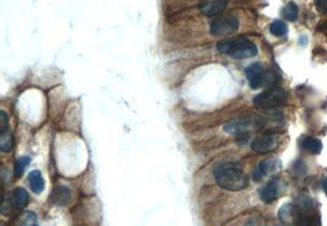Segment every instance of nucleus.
I'll return each mask as SVG.
<instances>
[{"instance_id":"1","label":"nucleus","mask_w":327,"mask_h":226,"mask_svg":"<svg viewBox=\"0 0 327 226\" xmlns=\"http://www.w3.org/2000/svg\"><path fill=\"white\" fill-rule=\"evenodd\" d=\"M214 179L218 186L229 191H240L249 184V179L243 170L229 164L219 165L214 170Z\"/></svg>"},{"instance_id":"2","label":"nucleus","mask_w":327,"mask_h":226,"mask_svg":"<svg viewBox=\"0 0 327 226\" xmlns=\"http://www.w3.org/2000/svg\"><path fill=\"white\" fill-rule=\"evenodd\" d=\"M217 49L218 52L236 58V59H247L257 54L256 45L245 37L222 40L217 44Z\"/></svg>"},{"instance_id":"3","label":"nucleus","mask_w":327,"mask_h":226,"mask_svg":"<svg viewBox=\"0 0 327 226\" xmlns=\"http://www.w3.org/2000/svg\"><path fill=\"white\" fill-rule=\"evenodd\" d=\"M286 99H287V93L282 88L275 87L257 95L254 98V104L257 108H276L285 104Z\"/></svg>"},{"instance_id":"4","label":"nucleus","mask_w":327,"mask_h":226,"mask_svg":"<svg viewBox=\"0 0 327 226\" xmlns=\"http://www.w3.org/2000/svg\"><path fill=\"white\" fill-rule=\"evenodd\" d=\"M239 21L233 15L216 16L211 22V33L213 35H228L238 30Z\"/></svg>"},{"instance_id":"5","label":"nucleus","mask_w":327,"mask_h":226,"mask_svg":"<svg viewBox=\"0 0 327 226\" xmlns=\"http://www.w3.org/2000/svg\"><path fill=\"white\" fill-rule=\"evenodd\" d=\"M259 128H261V121H260L259 118H255V116H243V118H237L234 120L229 121L224 129L228 133L237 134L245 133V132L257 129Z\"/></svg>"},{"instance_id":"6","label":"nucleus","mask_w":327,"mask_h":226,"mask_svg":"<svg viewBox=\"0 0 327 226\" xmlns=\"http://www.w3.org/2000/svg\"><path fill=\"white\" fill-rule=\"evenodd\" d=\"M278 144V138L276 134L272 133H265L260 134L256 138L252 139L251 142V149L255 153L264 154L267 152L273 151V149L277 147Z\"/></svg>"},{"instance_id":"7","label":"nucleus","mask_w":327,"mask_h":226,"mask_svg":"<svg viewBox=\"0 0 327 226\" xmlns=\"http://www.w3.org/2000/svg\"><path fill=\"white\" fill-rule=\"evenodd\" d=\"M228 0H201L199 9L206 16H217L227 7Z\"/></svg>"},{"instance_id":"8","label":"nucleus","mask_w":327,"mask_h":226,"mask_svg":"<svg viewBox=\"0 0 327 226\" xmlns=\"http://www.w3.org/2000/svg\"><path fill=\"white\" fill-rule=\"evenodd\" d=\"M278 166H280V162H278V161H276V159H273V158L266 159V161H261V162H260L259 166H257L256 171H255L254 179L255 180H261L262 177L265 176V175L271 174L272 171H275V170L277 169Z\"/></svg>"},{"instance_id":"9","label":"nucleus","mask_w":327,"mask_h":226,"mask_svg":"<svg viewBox=\"0 0 327 226\" xmlns=\"http://www.w3.org/2000/svg\"><path fill=\"white\" fill-rule=\"evenodd\" d=\"M277 81V75L275 72H271V71H264L259 77L255 81L250 82V87L252 90H257V88L265 87V86L273 85V83Z\"/></svg>"},{"instance_id":"10","label":"nucleus","mask_w":327,"mask_h":226,"mask_svg":"<svg viewBox=\"0 0 327 226\" xmlns=\"http://www.w3.org/2000/svg\"><path fill=\"white\" fill-rule=\"evenodd\" d=\"M11 204L17 209H24L29 204V194L26 190L17 187L11 194Z\"/></svg>"},{"instance_id":"11","label":"nucleus","mask_w":327,"mask_h":226,"mask_svg":"<svg viewBox=\"0 0 327 226\" xmlns=\"http://www.w3.org/2000/svg\"><path fill=\"white\" fill-rule=\"evenodd\" d=\"M277 197H278L277 181H271L270 184L266 185V186L262 187L261 191H260V198L266 203L273 202L275 199H277Z\"/></svg>"},{"instance_id":"12","label":"nucleus","mask_w":327,"mask_h":226,"mask_svg":"<svg viewBox=\"0 0 327 226\" xmlns=\"http://www.w3.org/2000/svg\"><path fill=\"white\" fill-rule=\"evenodd\" d=\"M29 181L31 189H32V191L35 192V194H42L43 190H44L45 184L41 171H38V170H33V171H31L29 175Z\"/></svg>"},{"instance_id":"13","label":"nucleus","mask_w":327,"mask_h":226,"mask_svg":"<svg viewBox=\"0 0 327 226\" xmlns=\"http://www.w3.org/2000/svg\"><path fill=\"white\" fill-rule=\"evenodd\" d=\"M300 146L303 147V149H305L311 154L320 153L321 149H323V143L319 139L313 138V137H303L300 139Z\"/></svg>"},{"instance_id":"14","label":"nucleus","mask_w":327,"mask_h":226,"mask_svg":"<svg viewBox=\"0 0 327 226\" xmlns=\"http://www.w3.org/2000/svg\"><path fill=\"white\" fill-rule=\"evenodd\" d=\"M69 199H70V191H69L66 187L60 186L53 191L52 200L55 203V204L64 205L69 202Z\"/></svg>"},{"instance_id":"15","label":"nucleus","mask_w":327,"mask_h":226,"mask_svg":"<svg viewBox=\"0 0 327 226\" xmlns=\"http://www.w3.org/2000/svg\"><path fill=\"white\" fill-rule=\"evenodd\" d=\"M298 12H299L298 5L295 4V2L290 1L282 9V16L285 17L286 20H288V21H294V20H297L298 17Z\"/></svg>"},{"instance_id":"16","label":"nucleus","mask_w":327,"mask_h":226,"mask_svg":"<svg viewBox=\"0 0 327 226\" xmlns=\"http://www.w3.org/2000/svg\"><path fill=\"white\" fill-rule=\"evenodd\" d=\"M12 147H14V138H12L11 132L6 131L1 132V136H0V149L2 152H9L11 151Z\"/></svg>"},{"instance_id":"17","label":"nucleus","mask_w":327,"mask_h":226,"mask_svg":"<svg viewBox=\"0 0 327 226\" xmlns=\"http://www.w3.org/2000/svg\"><path fill=\"white\" fill-rule=\"evenodd\" d=\"M264 71V66L261 64H252L247 66L246 70H245V73H246V78L249 80V82H252V81L256 80Z\"/></svg>"},{"instance_id":"18","label":"nucleus","mask_w":327,"mask_h":226,"mask_svg":"<svg viewBox=\"0 0 327 226\" xmlns=\"http://www.w3.org/2000/svg\"><path fill=\"white\" fill-rule=\"evenodd\" d=\"M270 31L273 35H276V37H283V35L287 34L288 29L285 22L281 21V20H276V21H273L272 24H271Z\"/></svg>"},{"instance_id":"19","label":"nucleus","mask_w":327,"mask_h":226,"mask_svg":"<svg viewBox=\"0 0 327 226\" xmlns=\"http://www.w3.org/2000/svg\"><path fill=\"white\" fill-rule=\"evenodd\" d=\"M16 226H36V214L32 212H26L17 219Z\"/></svg>"},{"instance_id":"20","label":"nucleus","mask_w":327,"mask_h":226,"mask_svg":"<svg viewBox=\"0 0 327 226\" xmlns=\"http://www.w3.org/2000/svg\"><path fill=\"white\" fill-rule=\"evenodd\" d=\"M30 158H27V157H22V158L17 159L16 162H15V176H22V174H24L25 169H26L27 165L30 164Z\"/></svg>"},{"instance_id":"21","label":"nucleus","mask_w":327,"mask_h":226,"mask_svg":"<svg viewBox=\"0 0 327 226\" xmlns=\"http://www.w3.org/2000/svg\"><path fill=\"white\" fill-rule=\"evenodd\" d=\"M7 129V115L1 111L0 113V133Z\"/></svg>"},{"instance_id":"22","label":"nucleus","mask_w":327,"mask_h":226,"mask_svg":"<svg viewBox=\"0 0 327 226\" xmlns=\"http://www.w3.org/2000/svg\"><path fill=\"white\" fill-rule=\"evenodd\" d=\"M315 6L323 14L327 12V0H315Z\"/></svg>"},{"instance_id":"23","label":"nucleus","mask_w":327,"mask_h":226,"mask_svg":"<svg viewBox=\"0 0 327 226\" xmlns=\"http://www.w3.org/2000/svg\"><path fill=\"white\" fill-rule=\"evenodd\" d=\"M297 225L298 226H313V222H311L310 218L301 217V218H299Z\"/></svg>"},{"instance_id":"24","label":"nucleus","mask_w":327,"mask_h":226,"mask_svg":"<svg viewBox=\"0 0 327 226\" xmlns=\"http://www.w3.org/2000/svg\"><path fill=\"white\" fill-rule=\"evenodd\" d=\"M323 186H324V191H325V194H327V177H325V179H324Z\"/></svg>"},{"instance_id":"25","label":"nucleus","mask_w":327,"mask_h":226,"mask_svg":"<svg viewBox=\"0 0 327 226\" xmlns=\"http://www.w3.org/2000/svg\"><path fill=\"white\" fill-rule=\"evenodd\" d=\"M36 226H37V225H36Z\"/></svg>"}]
</instances>
